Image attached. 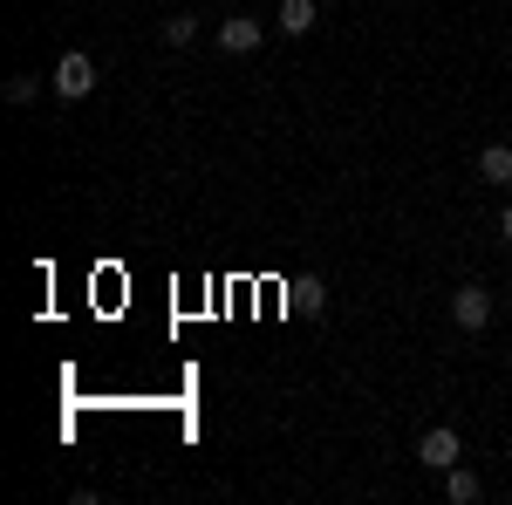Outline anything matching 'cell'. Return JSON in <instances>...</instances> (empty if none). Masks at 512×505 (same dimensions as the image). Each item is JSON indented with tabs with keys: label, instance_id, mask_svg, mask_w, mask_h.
I'll list each match as a JSON object with an SVG mask.
<instances>
[{
	"label": "cell",
	"instance_id": "5b68a950",
	"mask_svg": "<svg viewBox=\"0 0 512 505\" xmlns=\"http://www.w3.org/2000/svg\"><path fill=\"white\" fill-rule=\"evenodd\" d=\"M478 178L485 185H512V144H485L478 151Z\"/></svg>",
	"mask_w": 512,
	"mask_h": 505
},
{
	"label": "cell",
	"instance_id": "7a4b0ae2",
	"mask_svg": "<svg viewBox=\"0 0 512 505\" xmlns=\"http://www.w3.org/2000/svg\"><path fill=\"white\" fill-rule=\"evenodd\" d=\"M417 458H424V471H451L458 458H465V444H458L451 424H431L424 437H417Z\"/></svg>",
	"mask_w": 512,
	"mask_h": 505
},
{
	"label": "cell",
	"instance_id": "52a82bcc",
	"mask_svg": "<svg viewBox=\"0 0 512 505\" xmlns=\"http://www.w3.org/2000/svg\"><path fill=\"white\" fill-rule=\"evenodd\" d=\"M444 499H451V505H472L478 499V471L451 465V471H444Z\"/></svg>",
	"mask_w": 512,
	"mask_h": 505
},
{
	"label": "cell",
	"instance_id": "9c48e42d",
	"mask_svg": "<svg viewBox=\"0 0 512 505\" xmlns=\"http://www.w3.org/2000/svg\"><path fill=\"white\" fill-rule=\"evenodd\" d=\"M294 308H301V314H321V308H328V287H321V280H301V287H294Z\"/></svg>",
	"mask_w": 512,
	"mask_h": 505
},
{
	"label": "cell",
	"instance_id": "8992f818",
	"mask_svg": "<svg viewBox=\"0 0 512 505\" xmlns=\"http://www.w3.org/2000/svg\"><path fill=\"white\" fill-rule=\"evenodd\" d=\"M274 28L280 35H308V28H315V0H280Z\"/></svg>",
	"mask_w": 512,
	"mask_h": 505
},
{
	"label": "cell",
	"instance_id": "277c9868",
	"mask_svg": "<svg viewBox=\"0 0 512 505\" xmlns=\"http://www.w3.org/2000/svg\"><path fill=\"white\" fill-rule=\"evenodd\" d=\"M219 48L226 55H253L260 48V21H219Z\"/></svg>",
	"mask_w": 512,
	"mask_h": 505
},
{
	"label": "cell",
	"instance_id": "6da1fadb",
	"mask_svg": "<svg viewBox=\"0 0 512 505\" xmlns=\"http://www.w3.org/2000/svg\"><path fill=\"white\" fill-rule=\"evenodd\" d=\"M55 96H69V103H82L89 89H96V55H82V48H69L62 62H55Z\"/></svg>",
	"mask_w": 512,
	"mask_h": 505
},
{
	"label": "cell",
	"instance_id": "30bf717a",
	"mask_svg": "<svg viewBox=\"0 0 512 505\" xmlns=\"http://www.w3.org/2000/svg\"><path fill=\"white\" fill-rule=\"evenodd\" d=\"M35 89H41L35 76H7V103H35Z\"/></svg>",
	"mask_w": 512,
	"mask_h": 505
},
{
	"label": "cell",
	"instance_id": "ba28073f",
	"mask_svg": "<svg viewBox=\"0 0 512 505\" xmlns=\"http://www.w3.org/2000/svg\"><path fill=\"white\" fill-rule=\"evenodd\" d=\"M158 35L171 41V48H185V41H198V14H171V21H164Z\"/></svg>",
	"mask_w": 512,
	"mask_h": 505
},
{
	"label": "cell",
	"instance_id": "8fae6325",
	"mask_svg": "<svg viewBox=\"0 0 512 505\" xmlns=\"http://www.w3.org/2000/svg\"><path fill=\"white\" fill-rule=\"evenodd\" d=\"M499 239H506V246H512V205H506V212H499Z\"/></svg>",
	"mask_w": 512,
	"mask_h": 505
},
{
	"label": "cell",
	"instance_id": "3957f363",
	"mask_svg": "<svg viewBox=\"0 0 512 505\" xmlns=\"http://www.w3.org/2000/svg\"><path fill=\"white\" fill-rule=\"evenodd\" d=\"M451 321H458V328H465V335H478V328H485V321H492V294H485V287H458V294H451Z\"/></svg>",
	"mask_w": 512,
	"mask_h": 505
}]
</instances>
